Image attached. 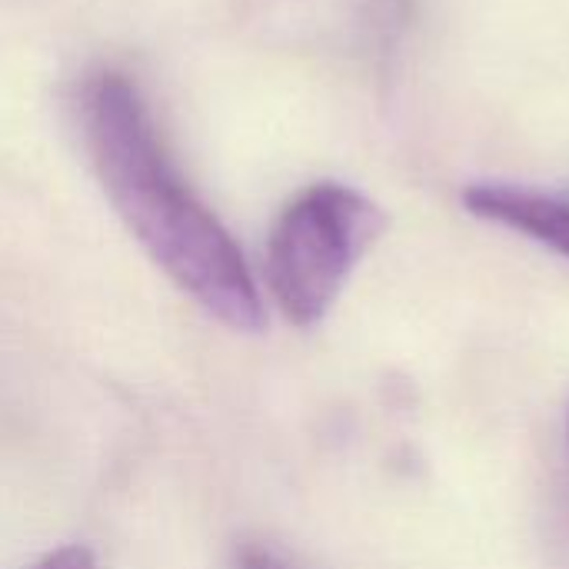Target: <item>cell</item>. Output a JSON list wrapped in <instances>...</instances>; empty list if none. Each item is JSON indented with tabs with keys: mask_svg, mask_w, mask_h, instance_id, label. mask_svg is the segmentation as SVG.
<instances>
[{
	"mask_svg": "<svg viewBox=\"0 0 569 569\" xmlns=\"http://www.w3.org/2000/svg\"><path fill=\"white\" fill-rule=\"evenodd\" d=\"M80 110L93 170L137 243L210 317L230 330L257 333L267 313L247 257L183 180L140 87L103 70L87 83Z\"/></svg>",
	"mask_w": 569,
	"mask_h": 569,
	"instance_id": "1",
	"label": "cell"
},
{
	"mask_svg": "<svg viewBox=\"0 0 569 569\" xmlns=\"http://www.w3.org/2000/svg\"><path fill=\"white\" fill-rule=\"evenodd\" d=\"M383 230V207L347 183H313L297 193L267 247V283L280 313L293 327L320 323Z\"/></svg>",
	"mask_w": 569,
	"mask_h": 569,
	"instance_id": "2",
	"label": "cell"
},
{
	"mask_svg": "<svg viewBox=\"0 0 569 569\" xmlns=\"http://www.w3.org/2000/svg\"><path fill=\"white\" fill-rule=\"evenodd\" d=\"M463 207L480 220L527 233L569 260V200L510 183H473L463 190Z\"/></svg>",
	"mask_w": 569,
	"mask_h": 569,
	"instance_id": "3",
	"label": "cell"
},
{
	"mask_svg": "<svg viewBox=\"0 0 569 569\" xmlns=\"http://www.w3.org/2000/svg\"><path fill=\"white\" fill-rule=\"evenodd\" d=\"M30 569H97V560L87 547H60L53 553H47L37 567Z\"/></svg>",
	"mask_w": 569,
	"mask_h": 569,
	"instance_id": "4",
	"label": "cell"
},
{
	"mask_svg": "<svg viewBox=\"0 0 569 569\" xmlns=\"http://www.w3.org/2000/svg\"><path fill=\"white\" fill-rule=\"evenodd\" d=\"M237 569H290L273 550H267V547H243L240 550V557H237Z\"/></svg>",
	"mask_w": 569,
	"mask_h": 569,
	"instance_id": "5",
	"label": "cell"
}]
</instances>
